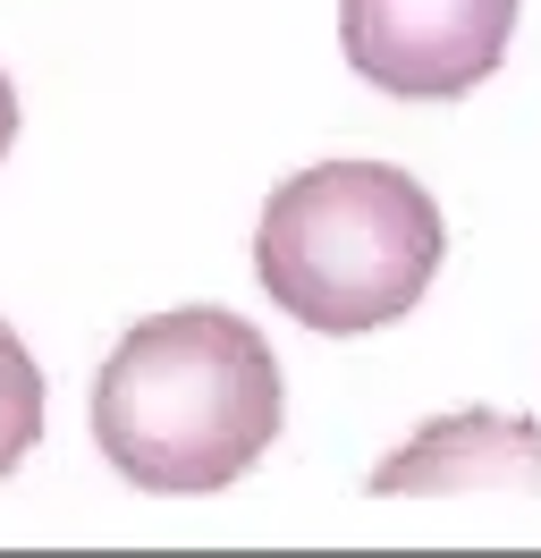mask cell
I'll return each mask as SVG.
<instances>
[{"label":"cell","instance_id":"cell-2","mask_svg":"<svg viewBox=\"0 0 541 558\" xmlns=\"http://www.w3.org/2000/svg\"><path fill=\"white\" fill-rule=\"evenodd\" d=\"M448 254L432 186L398 161H313L270 186L254 220V279L288 322L322 339H364L423 305Z\"/></svg>","mask_w":541,"mask_h":558},{"label":"cell","instance_id":"cell-3","mask_svg":"<svg viewBox=\"0 0 541 558\" xmlns=\"http://www.w3.org/2000/svg\"><path fill=\"white\" fill-rule=\"evenodd\" d=\"M525 0H338L347 69L398 102H457L500 76Z\"/></svg>","mask_w":541,"mask_h":558},{"label":"cell","instance_id":"cell-5","mask_svg":"<svg viewBox=\"0 0 541 558\" xmlns=\"http://www.w3.org/2000/svg\"><path fill=\"white\" fill-rule=\"evenodd\" d=\"M34 440H43V364L0 322V474H17L34 457Z\"/></svg>","mask_w":541,"mask_h":558},{"label":"cell","instance_id":"cell-6","mask_svg":"<svg viewBox=\"0 0 541 558\" xmlns=\"http://www.w3.org/2000/svg\"><path fill=\"white\" fill-rule=\"evenodd\" d=\"M9 144H17V85L0 76V161H9Z\"/></svg>","mask_w":541,"mask_h":558},{"label":"cell","instance_id":"cell-4","mask_svg":"<svg viewBox=\"0 0 541 558\" xmlns=\"http://www.w3.org/2000/svg\"><path fill=\"white\" fill-rule=\"evenodd\" d=\"M372 499H423V490H541V432L525 415H466L423 423L406 449H389L372 465Z\"/></svg>","mask_w":541,"mask_h":558},{"label":"cell","instance_id":"cell-1","mask_svg":"<svg viewBox=\"0 0 541 558\" xmlns=\"http://www.w3.org/2000/svg\"><path fill=\"white\" fill-rule=\"evenodd\" d=\"M279 355L229 305L135 322L94 373V440L110 474L161 499L245 483V465L279 440Z\"/></svg>","mask_w":541,"mask_h":558}]
</instances>
